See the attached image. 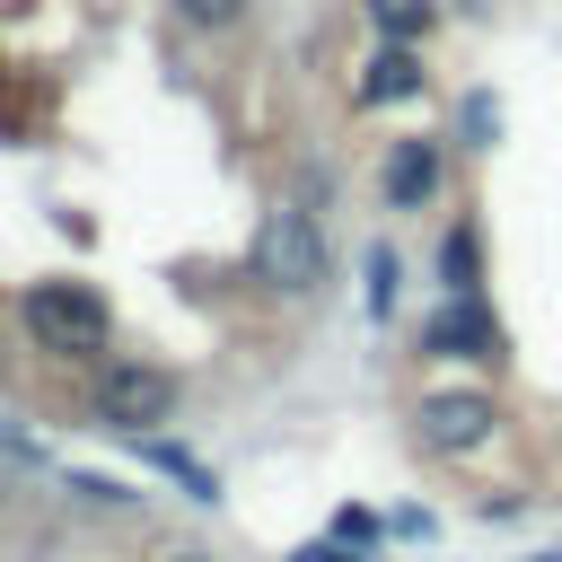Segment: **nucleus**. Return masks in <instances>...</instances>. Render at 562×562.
<instances>
[{
  "label": "nucleus",
  "instance_id": "obj_5",
  "mask_svg": "<svg viewBox=\"0 0 562 562\" xmlns=\"http://www.w3.org/2000/svg\"><path fill=\"white\" fill-rule=\"evenodd\" d=\"M492 422H501V413H492V395H483V386H457V395H430V404H422V439H430V448H448V457L483 448V439H492Z\"/></svg>",
  "mask_w": 562,
  "mask_h": 562
},
{
  "label": "nucleus",
  "instance_id": "obj_8",
  "mask_svg": "<svg viewBox=\"0 0 562 562\" xmlns=\"http://www.w3.org/2000/svg\"><path fill=\"white\" fill-rule=\"evenodd\" d=\"M369 18H378L386 44H422L439 26V0H369Z\"/></svg>",
  "mask_w": 562,
  "mask_h": 562
},
{
  "label": "nucleus",
  "instance_id": "obj_13",
  "mask_svg": "<svg viewBox=\"0 0 562 562\" xmlns=\"http://www.w3.org/2000/svg\"><path fill=\"white\" fill-rule=\"evenodd\" d=\"M70 492H88V501H132L114 474H70Z\"/></svg>",
  "mask_w": 562,
  "mask_h": 562
},
{
  "label": "nucleus",
  "instance_id": "obj_3",
  "mask_svg": "<svg viewBox=\"0 0 562 562\" xmlns=\"http://www.w3.org/2000/svg\"><path fill=\"white\" fill-rule=\"evenodd\" d=\"M97 422H114L132 439H158V422H176V378L149 369V360H105L97 369Z\"/></svg>",
  "mask_w": 562,
  "mask_h": 562
},
{
  "label": "nucleus",
  "instance_id": "obj_1",
  "mask_svg": "<svg viewBox=\"0 0 562 562\" xmlns=\"http://www.w3.org/2000/svg\"><path fill=\"white\" fill-rule=\"evenodd\" d=\"M18 316H26L35 351H53V360H105L114 316H105V290H88V281H35L18 299Z\"/></svg>",
  "mask_w": 562,
  "mask_h": 562
},
{
  "label": "nucleus",
  "instance_id": "obj_9",
  "mask_svg": "<svg viewBox=\"0 0 562 562\" xmlns=\"http://www.w3.org/2000/svg\"><path fill=\"white\" fill-rule=\"evenodd\" d=\"M167 9H176L184 26H202V35H228V26H237L255 0H167Z\"/></svg>",
  "mask_w": 562,
  "mask_h": 562
},
{
  "label": "nucleus",
  "instance_id": "obj_12",
  "mask_svg": "<svg viewBox=\"0 0 562 562\" xmlns=\"http://www.w3.org/2000/svg\"><path fill=\"white\" fill-rule=\"evenodd\" d=\"M369 307H378V316L395 307V255H386V246L369 255Z\"/></svg>",
  "mask_w": 562,
  "mask_h": 562
},
{
  "label": "nucleus",
  "instance_id": "obj_4",
  "mask_svg": "<svg viewBox=\"0 0 562 562\" xmlns=\"http://www.w3.org/2000/svg\"><path fill=\"white\" fill-rule=\"evenodd\" d=\"M422 351L430 360H501V325L483 316L474 290H448V307L422 325Z\"/></svg>",
  "mask_w": 562,
  "mask_h": 562
},
{
  "label": "nucleus",
  "instance_id": "obj_7",
  "mask_svg": "<svg viewBox=\"0 0 562 562\" xmlns=\"http://www.w3.org/2000/svg\"><path fill=\"white\" fill-rule=\"evenodd\" d=\"M439 193V140H395L386 149V202L395 211H422Z\"/></svg>",
  "mask_w": 562,
  "mask_h": 562
},
{
  "label": "nucleus",
  "instance_id": "obj_14",
  "mask_svg": "<svg viewBox=\"0 0 562 562\" xmlns=\"http://www.w3.org/2000/svg\"><path fill=\"white\" fill-rule=\"evenodd\" d=\"M290 562H360V553H342V544H299Z\"/></svg>",
  "mask_w": 562,
  "mask_h": 562
},
{
  "label": "nucleus",
  "instance_id": "obj_15",
  "mask_svg": "<svg viewBox=\"0 0 562 562\" xmlns=\"http://www.w3.org/2000/svg\"><path fill=\"white\" fill-rule=\"evenodd\" d=\"M158 562H211V553H158Z\"/></svg>",
  "mask_w": 562,
  "mask_h": 562
},
{
  "label": "nucleus",
  "instance_id": "obj_6",
  "mask_svg": "<svg viewBox=\"0 0 562 562\" xmlns=\"http://www.w3.org/2000/svg\"><path fill=\"white\" fill-rule=\"evenodd\" d=\"M360 97H369V105H404V97H422V53L378 35V53L360 61Z\"/></svg>",
  "mask_w": 562,
  "mask_h": 562
},
{
  "label": "nucleus",
  "instance_id": "obj_11",
  "mask_svg": "<svg viewBox=\"0 0 562 562\" xmlns=\"http://www.w3.org/2000/svg\"><path fill=\"white\" fill-rule=\"evenodd\" d=\"M158 465H167V474H176V483H184L193 501H220V483H211V474H202V465H193L184 448H158Z\"/></svg>",
  "mask_w": 562,
  "mask_h": 562
},
{
  "label": "nucleus",
  "instance_id": "obj_10",
  "mask_svg": "<svg viewBox=\"0 0 562 562\" xmlns=\"http://www.w3.org/2000/svg\"><path fill=\"white\" fill-rule=\"evenodd\" d=\"M439 272H448V290H474V228H448V246H439Z\"/></svg>",
  "mask_w": 562,
  "mask_h": 562
},
{
  "label": "nucleus",
  "instance_id": "obj_2",
  "mask_svg": "<svg viewBox=\"0 0 562 562\" xmlns=\"http://www.w3.org/2000/svg\"><path fill=\"white\" fill-rule=\"evenodd\" d=\"M255 272H263L281 299H307V290L325 281V228H316L299 202L263 211V228H255Z\"/></svg>",
  "mask_w": 562,
  "mask_h": 562
}]
</instances>
